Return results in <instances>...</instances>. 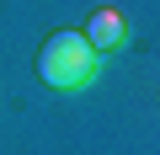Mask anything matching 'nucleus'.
<instances>
[{"mask_svg": "<svg viewBox=\"0 0 160 155\" xmlns=\"http://www.w3.org/2000/svg\"><path fill=\"white\" fill-rule=\"evenodd\" d=\"M38 75L59 91H80L96 80V48L80 38V32H53L38 48Z\"/></svg>", "mask_w": 160, "mask_h": 155, "instance_id": "obj_1", "label": "nucleus"}, {"mask_svg": "<svg viewBox=\"0 0 160 155\" xmlns=\"http://www.w3.org/2000/svg\"><path fill=\"white\" fill-rule=\"evenodd\" d=\"M80 38H86L96 54H102V48H118V43H123V11H112V6L91 11V22H86V32H80Z\"/></svg>", "mask_w": 160, "mask_h": 155, "instance_id": "obj_2", "label": "nucleus"}]
</instances>
